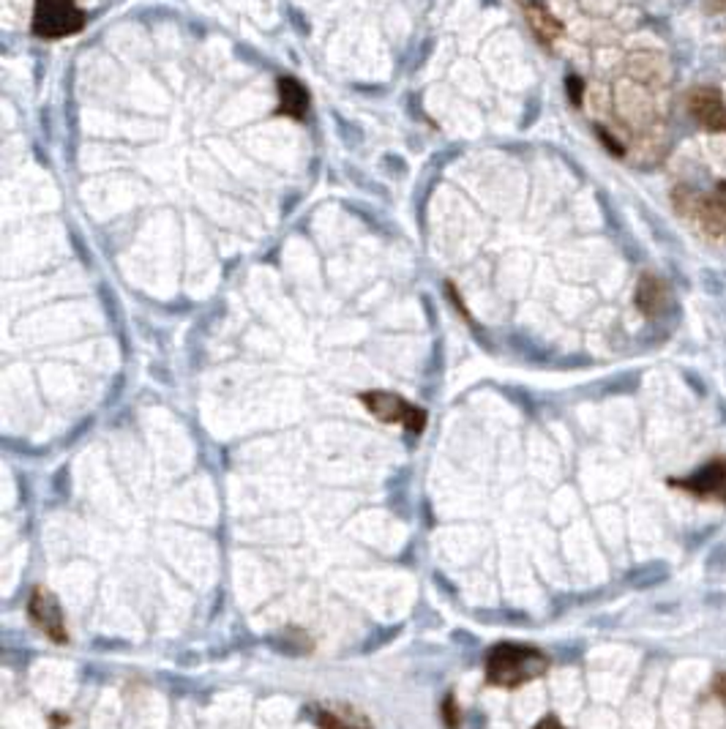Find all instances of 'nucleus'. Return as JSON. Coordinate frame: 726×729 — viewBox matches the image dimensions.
I'll return each instance as SVG.
<instances>
[{
  "instance_id": "obj_1",
  "label": "nucleus",
  "mask_w": 726,
  "mask_h": 729,
  "mask_svg": "<svg viewBox=\"0 0 726 729\" xmlns=\"http://www.w3.org/2000/svg\"><path fill=\"white\" fill-rule=\"evenodd\" d=\"M552 666L549 655L533 645L503 642L486 655V683L495 688H519L530 680H538Z\"/></svg>"
},
{
  "instance_id": "obj_2",
  "label": "nucleus",
  "mask_w": 726,
  "mask_h": 729,
  "mask_svg": "<svg viewBox=\"0 0 726 729\" xmlns=\"http://www.w3.org/2000/svg\"><path fill=\"white\" fill-rule=\"evenodd\" d=\"M85 15L77 0H36L34 4V34L39 39L55 42L80 34Z\"/></svg>"
},
{
  "instance_id": "obj_3",
  "label": "nucleus",
  "mask_w": 726,
  "mask_h": 729,
  "mask_svg": "<svg viewBox=\"0 0 726 729\" xmlns=\"http://www.w3.org/2000/svg\"><path fill=\"white\" fill-rule=\"evenodd\" d=\"M360 402H363V408H367L383 424L405 427L413 435L424 432V427H427V413L421 408L410 405L399 394H391V391H367V394H360Z\"/></svg>"
},
{
  "instance_id": "obj_4",
  "label": "nucleus",
  "mask_w": 726,
  "mask_h": 729,
  "mask_svg": "<svg viewBox=\"0 0 726 729\" xmlns=\"http://www.w3.org/2000/svg\"><path fill=\"white\" fill-rule=\"evenodd\" d=\"M669 487H674L685 495H693L699 500L726 506V457L701 465L696 473H691L685 478H669Z\"/></svg>"
},
{
  "instance_id": "obj_5",
  "label": "nucleus",
  "mask_w": 726,
  "mask_h": 729,
  "mask_svg": "<svg viewBox=\"0 0 726 729\" xmlns=\"http://www.w3.org/2000/svg\"><path fill=\"white\" fill-rule=\"evenodd\" d=\"M28 615L34 620V626L53 639L55 645H66L69 642V631H66V615L55 598V593H50L47 587H36L31 601H28Z\"/></svg>"
},
{
  "instance_id": "obj_6",
  "label": "nucleus",
  "mask_w": 726,
  "mask_h": 729,
  "mask_svg": "<svg viewBox=\"0 0 726 729\" xmlns=\"http://www.w3.org/2000/svg\"><path fill=\"white\" fill-rule=\"evenodd\" d=\"M688 110L707 132H726V104L715 88H696L688 96Z\"/></svg>"
},
{
  "instance_id": "obj_7",
  "label": "nucleus",
  "mask_w": 726,
  "mask_h": 729,
  "mask_svg": "<svg viewBox=\"0 0 726 729\" xmlns=\"http://www.w3.org/2000/svg\"><path fill=\"white\" fill-rule=\"evenodd\" d=\"M636 306L642 314L647 317H661L669 311L672 306V292L666 287L663 279L652 276V273H644L636 284Z\"/></svg>"
},
{
  "instance_id": "obj_8",
  "label": "nucleus",
  "mask_w": 726,
  "mask_h": 729,
  "mask_svg": "<svg viewBox=\"0 0 726 729\" xmlns=\"http://www.w3.org/2000/svg\"><path fill=\"white\" fill-rule=\"evenodd\" d=\"M279 113L292 121H303L309 113V91L295 77L279 80Z\"/></svg>"
},
{
  "instance_id": "obj_9",
  "label": "nucleus",
  "mask_w": 726,
  "mask_h": 729,
  "mask_svg": "<svg viewBox=\"0 0 726 729\" xmlns=\"http://www.w3.org/2000/svg\"><path fill=\"white\" fill-rule=\"evenodd\" d=\"M522 9H525V15H527V20H530V28H533V34L544 42V44H552L560 34H563V25L541 6V4H535V0H522Z\"/></svg>"
},
{
  "instance_id": "obj_10",
  "label": "nucleus",
  "mask_w": 726,
  "mask_h": 729,
  "mask_svg": "<svg viewBox=\"0 0 726 729\" xmlns=\"http://www.w3.org/2000/svg\"><path fill=\"white\" fill-rule=\"evenodd\" d=\"M696 216L701 219V227L710 235H726V208L715 200V197H699L696 205Z\"/></svg>"
},
{
  "instance_id": "obj_11",
  "label": "nucleus",
  "mask_w": 726,
  "mask_h": 729,
  "mask_svg": "<svg viewBox=\"0 0 726 729\" xmlns=\"http://www.w3.org/2000/svg\"><path fill=\"white\" fill-rule=\"evenodd\" d=\"M319 729H367V724L352 721V715L336 713V710H322L319 713Z\"/></svg>"
},
{
  "instance_id": "obj_12",
  "label": "nucleus",
  "mask_w": 726,
  "mask_h": 729,
  "mask_svg": "<svg viewBox=\"0 0 726 729\" xmlns=\"http://www.w3.org/2000/svg\"><path fill=\"white\" fill-rule=\"evenodd\" d=\"M565 85H568V96H571V102L574 104H582V94H584V83L574 74V77H568L565 80Z\"/></svg>"
},
{
  "instance_id": "obj_13",
  "label": "nucleus",
  "mask_w": 726,
  "mask_h": 729,
  "mask_svg": "<svg viewBox=\"0 0 726 729\" xmlns=\"http://www.w3.org/2000/svg\"><path fill=\"white\" fill-rule=\"evenodd\" d=\"M598 137H601V140L606 143V148H609V151H612L614 156H623V145H620V143H617V140H614V137H612V134L606 132V129H598Z\"/></svg>"
},
{
  "instance_id": "obj_14",
  "label": "nucleus",
  "mask_w": 726,
  "mask_h": 729,
  "mask_svg": "<svg viewBox=\"0 0 726 729\" xmlns=\"http://www.w3.org/2000/svg\"><path fill=\"white\" fill-rule=\"evenodd\" d=\"M712 694L726 704V672H721V675L712 680Z\"/></svg>"
},
{
  "instance_id": "obj_15",
  "label": "nucleus",
  "mask_w": 726,
  "mask_h": 729,
  "mask_svg": "<svg viewBox=\"0 0 726 729\" xmlns=\"http://www.w3.org/2000/svg\"><path fill=\"white\" fill-rule=\"evenodd\" d=\"M443 710H446L448 726H451V729H456V726H459V718H456V704H454V699H451V696L446 699V707H443Z\"/></svg>"
},
{
  "instance_id": "obj_16",
  "label": "nucleus",
  "mask_w": 726,
  "mask_h": 729,
  "mask_svg": "<svg viewBox=\"0 0 726 729\" xmlns=\"http://www.w3.org/2000/svg\"><path fill=\"white\" fill-rule=\"evenodd\" d=\"M533 729H565V726H563V721H560L557 715H546V718H541Z\"/></svg>"
},
{
  "instance_id": "obj_17",
  "label": "nucleus",
  "mask_w": 726,
  "mask_h": 729,
  "mask_svg": "<svg viewBox=\"0 0 726 729\" xmlns=\"http://www.w3.org/2000/svg\"><path fill=\"white\" fill-rule=\"evenodd\" d=\"M712 197H715V200H718V202L726 208V183H718V192H715Z\"/></svg>"
}]
</instances>
